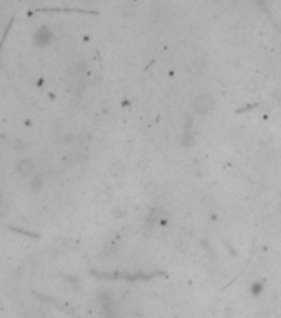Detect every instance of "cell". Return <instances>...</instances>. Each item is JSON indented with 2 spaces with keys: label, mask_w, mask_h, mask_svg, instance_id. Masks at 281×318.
Returning a JSON list of instances; mask_svg holds the SVG:
<instances>
[{
  "label": "cell",
  "mask_w": 281,
  "mask_h": 318,
  "mask_svg": "<svg viewBox=\"0 0 281 318\" xmlns=\"http://www.w3.org/2000/svg\"><path fill=\"white\" fill-rule=\"evenodd\" d=\"M42 184H43L42 176H37V178H33V181H31V188L33 189H40L42 188Z\"/></svg>",
  "instance_id": "cell-3"
},
{
  "label": "cell",
  "mask_w": 281,
  "mask_h": 318,
  "mask_svg": "<svg viewBox=\"0 0 281 318\" xmlns=\"http://www.w3.org/2000/svg\"><path fill=\"white\" fill-rule=\"evenodd\" d=\"M212 98L210 96H207V95H202L200 98L197 99V103H196V110L198 113H207L208 110L212 108Z\"/></svg>",
  "instance_id": "cell-2"
},
{
  "label": "cell",
  "mask_w": 281,
  "mask_h": 318,
  "mask_svg": "<svg viewBox=\"0 0 281 318\" xmlns=\"http://www.w3.org/2000/svg\"><path fill=\"white\" fill-rule=\"evenodd\" d=\"M17 171H19V174H22V176H31L35 172V164L30 161V159H22L19 167H17Z\"/></svg>",
  "instance_id": "cell-1"
}]
</instances>
